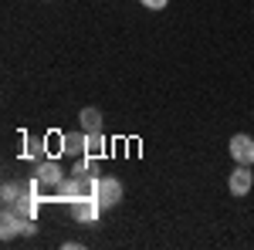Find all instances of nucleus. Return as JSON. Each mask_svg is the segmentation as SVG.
<instances>
[{
    "label": "nucleus",
    "instance_id": "1",
    "mask_svg": "<svg viewBox=\"0 0 254 250\" xmlns=\"http://www.w3.org/2000/svg\"><path fill=\"white\" fill-rule=\"evenodd\" d=\"M95 200L102 203V210L116 206L119 200H122V183H119L116 176H105V179H95Z\"/></svg>",
    "mask_w": 254,
    "mask_h": 250
},
{
    "label": "nucleus",
    "instance_id": "2",
    "mask_svg": "<svg viewBox=\"0 0 254 250\" xmlns=\"http://www.w3.org/2000/svg\"><path fill=\"white\" fill-rule=\"evenodd\" d=\"M231 155H234V162H241V166H251L254 162V139L251 135H244V132H237L231 135Z\"/></svg>",
    "mask_w": 254,
    "mask_h": 250
},
{
    "label": "nucleus",
    "instance_id": "3",
    "mask_svg": "<svg viewBox=\"0 0 254 250\" xmlns=\"http://www.w3.org/2000/svg\"><path fill=\"white\" fill-rule=\"evenodd\" d=\"M254 186V176H251V166H241L237 162L234 166V173L227 176V190L234 193V196H248Z\"/></svg>",
    "mask_w": 254,
    "mask_h": 250
},
{
    "label": "nucleus",
    "instance_id": "4",
    "mask_svg": "<svg viewBox=\"0 0 254 250\" xmlns=\"http://www.w3.org/2000/svg\"><path fill=\"white\" fill-rule=\"evenodd\" d=\"M71 210H75V216L78 220H85V223H92L98 216V210H102V203H98L92 193H85V196H75V203H71Z\"/></svg>",
    "mask_w": 254,
    "mask_h": 250
},
{
    "label": "nucleus",
    "instance_id": "5",
    "mask_svg": "<svg viewBox=\"0 0 254 250\" xmlns=\"http://www.w3.org/2000/svg\"><path fill=\"white\" fill-rule=\"evenodd\" d=\"M34 179H41L44 186H58L61 179V169H58V162H55V155H48V159H41L38 162V169H34Z\"/></svg>",
    "mask_w": 254,
    "mask_h": 250
},
{
    "label": "nucleus",
    "instance_id": "6",
    "mask_svg": "<svg viewBox=\"0 0 254 250\" xmlns=\"http://www.w3.org/2000/svg\"><path fill=\"white\" fill-rule=\"evenodd\" d=\"M17 233H24V216H20V213H3V227H0V237H3V240H14V237H17Z\"/></svg>",
    "mask_w": 254,
    "mask_h": 250
},
{
    "label": "nucleus",
    "instance_id": "7",
    "mask_svg": "<svg viewBox=\"0 0 254 250\" xmlns=\"http://www.w3.org/2000/svg\"><path fill=\"white\" fill-rule=\"evenodd\" d=\"M64 152L68 155H88V135L64 132Z\"/></svg>",
    "mask_w": 254,
    "mask_h": 250
},
{
    "label": "nucleus",
    "instance_id": "8",
    "mask_svg": "<svg viewBox=\"0 0 254 250\" xmlns=\"http://www.w3.org/2000/svg\"><path fill=\"white\" fill-rule=\"evenodd\" d=\"M78 122H81V129H85V132H102V112L92 108V105L78 112Z\"/></svg>",
    "mask_w": 254,
    "mask_h": 250
},
{
    "label": "nucleus",
    "instance_id": "9",
    "mask_svg": "<svg viewBox=\"0 0 254 250\" xmlns=\"http://www.w3.org/2000/svg\"><path fill=\"white\" fill-rule=\"evenodd\" d=\"M85 135H88V159L105 155V135L102 132H85Z\"/></svg>",
    "mask_w": 254,
    "mask_h": 250
},
{
    "label": "nucleus",
    "instance_id": "10",
    "mask_svg": "<svg viewBox=\"0 0 254 250\" xmlns=\"http://www.w3.org/2000/svg\"><path fill=\"white\" fill-rule=\"evenodd\" d=\"M44 149H48V155L64 152V132H48V139H44Z\"/></svg>",
    "mask_w": 254,
    "mask_h": 250
},
{
    "label": "nucleus",
    "instance_id": "11",
    "mask_svg": "<svg viewBox=\"0 0 254 250\" xmlns=\"http://www.w3.org/2000/svg\"><path fill=\"white\" fill-rule=\"evenodd\" d=\"M17 200H20V190L14 186V183H7V186H3V203H7V206H14Z\"/></svg>",
    "mask_w": 254,
    "mask_h": 250
},
{
    "label": "nucleus",
    "instance_id": "12",
    "mask_svg": "<svg viewBox=\"0 0 254 250\" xmlns=\"http://www.w3.org/2000/svg\"><path fill=\"white\" fill-rule=\"evenodd\" d=\"M139 3H142L146 10H163V7H166L170 0H139Z\"/></svg>",
    "mask_w": 254,
    "mask_h": 250
}]
</instances>
